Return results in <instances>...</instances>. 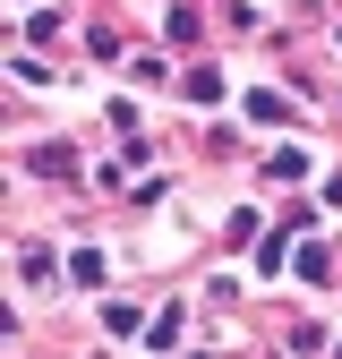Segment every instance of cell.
Returning a JSON list of instances; mask_svg holds the SVG:
<instances>
[{
	"label": "cell",
	"instance_id": "277c9868",
	"mask_svg": "<svg viewBox=\"0 0 342 359\" xmlns=\"http://www.w3.org/2000/svg\"><path fill=\"white\" fill-rule=\"evenodd\" d=\"M103 334H120V342H128V334H137V308H128V299H111V308H103Z\"/></svg>",
	"mask_w": 342,
	"mask_h": 359
},
{
	"label": "cell",
	"instance_id": "7a4b0ae2",
	"mask_svg": "<svg viewBox=\"0 0 342 359\" xmlns=\"http://www.w3.org/2000/svg\"><path fill=\"white\" fill-rule=\"evenodd\" d=\"M180 95H189V103H223V77H214V69H189Z\"/></svg>",
	"mask_w": 342,
	"mask_h": 359
},
{
	"label": "cell",
	"instance_id": "3957f363",
	"mask_svg": "<svg viewBox=\"0 0 342 359\" xmlns=\"http://www.w3.org/2000/svg\"><path fill=\"white\" fill-rule=\"evenodd\" d=\"M266 171H274V180H282V189H291V180H308V154H299V146H282V154H274Z\"/></svg>",
	"mask_w": 342,
	"mask_h": 359
},
{
	"label": "cell",
	"instance_id": "6da1fadb",
	"mask_svg": "<svg viewBox=\"0 0 342 359\" xmlns=\"http://www.w3.org/2000/svg\"><path fill=\"white\" fill-rule=\"evenodd\" d=\"M52 274H60L52 248H18V283H52Z\"/></svg>",
	"mask_w": 342,
	"mask_h": 359
}]
</instances>
